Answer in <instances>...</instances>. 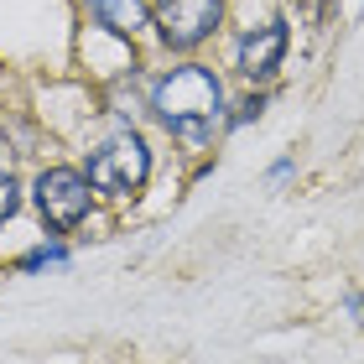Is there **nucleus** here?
Here are the masks:
<instances>
[{
    "label": "nucleus",
    "mask_w": 364,
    "mask_h": 364,
    "mask_svg": "<svg viewBox=\"0 0 364 364\" xmlns=\"http://www.w3.org/2000/svg\"><path fill=\"white\" fill-rule=\"evenodd\" d=\"M89 16L114 37H136L141 26H151V6L146 0H89Z\"/></svg>",
    "instance_id": "423d86ee"
},
{
    "label": "nucleus",
    "mask_w": 364,
    "mask_h": 364,
    "mask_svg": "<svg viewBox=\"0 0 364 364\" xmlns=\"http://www.w3.org/2000/svg\"><path fill=\"white\" fill-rule=\"evenodd\" d=\"M291 172H296V161H291V156H281V161H271V182H287Z\"/></svg>",
    "instance_id": "9b49d317"
},
{
    "label": "nucleus",
    "mask_w": 364,
    "mask_h": 364,
    "mask_svg": "<svg viewBox=\"0 0 364 364\" xmlns=\"http://www.w3.org/2000/svg\"><path fill=\"white\" fill-rule=\"evenodd\" d=\"M224 21V0H156L151 11V26L161 47H172V53H193V47H203L213 31Z\"/></svg>",
    "instance_id": "20e7f679"
},
{
    "label": "nucleus",
    "mask_w": 364,
    "mask_h": 364,
    "mask_svg": "<svg viewBox=\"0 0 364 364\" xmlns=\"http://www.w3.org/2000/svg\"><path fill=\"white\" fill-rule=\"evenodd\" d=\"M151 109L188 151H203L213 141V125H224V84L203 63H177L151 84Z\"/></svg>",
    "instance_id": "f257e3e1"
},
{
    "label": "nucleus",
    "mask_w": 364,
    "mask_h": 364,
    "mask_svg": "<svg viewBox=\"0 0 364 364\" xmlns=\"http://www.w3.org/2000/svg\"><path fill=\"white\" fill-rule=\"evenodd\" d=\"M146 177H151V146H146L141 130H114V136H105L89 151V182L99 193L109 198H125V193H141Z\"/></svg>",
    "instance_id": "f03ea898"
},
{
    "label": "nucleus",
    "mask_w": 364,
    "mask_h": 364,
    "mask_svg": "<svg viewBox=\"0 0 364 364\" xmlns=\"http://www.w3.org/2000/svg\"><path fill=\"white\" fill-rule=\"evenodd\" d=\"M16 208H21V182H16L11 172H0V224H6Z\"/></svg>",
    "instance_id": "1a4fd4ad"
},
{
    "label": "nucleus",
    "mask_w": 364,
    "mask_h": 364,
    "mask_svg": "<svg viewBox=\"0 0 364 364\" xmlns=\"http://www.w3.org/2000/svg\"><path fill=\"white\" fill-rule=\"evenodd\" d=\"M47 266H68V245L47 240V245H37V250H26L16 260V271H47Z\"/></svg>",
    "instance_id": "0eeeda50"
},
{
    "label": "nucleus",
    "mask_w": 364,
    "mask_h": 364,
    "mask_svg": "<svg viewBox=\"0 0 364 364\" xmlns=\"http://www.w3.org/2000/svg\"><path fill=\"white\" fill-rule=\"evenodd\" d=\"M343 312H349V318L364 328V291H349V296H343Z\"/></svg>",
    "instance_id": "9d476101"
},
{
    "label": "nucleus",
    "mask_w": 364,
    "mask_h": 364,
    "mask_svg": "<svg viewBox=\"0 0 364 364\" xmlns=\"http://www.w3.org/2000/svg\"><path fill=\"white\" fill-rule=\"evenodd\" d=\"M287 47H291V26L281 21H260V26H250L245 37L235 42V68H240V78L250 89H266L271 78L287 68Z\"/></svg>",
    "instance_id": "39448f33"
},
{
    "label": "nucleus",
    "mask_w": 364,
    "mask_h": 364,
    "mask_svg": "<svg viewBox=\"0 0 364 364\" xmlns=\"http://www.w3.org/2000/svg\"><path fill=\"white\" fill-rule=\"evenodd\" d=\"M260 114H266V89H250L235 105V114H224V125L229 130H240V125H250V120H260Z\"/></svg>",
    "instance_id": "6e6552de"
},
{
    "label": "nucleus",
    "mask_w": 364,
    "mask_h": 364,
    "mask_svg": "<svg viewBox=\"0 0 364 364\" xmlns=\"http://www.w3.org/2000/svg\"><path fill=\"white\" fill-rule=\"evenodd\" d=\"M94 193L99 188L89 182V172H78V167H42L37 182H31V203H37L42 224L53 229V235H73V229L89 219Z\"/></svg>",
    "instance_id": "7ed1b4c3"
}]
</instances>
